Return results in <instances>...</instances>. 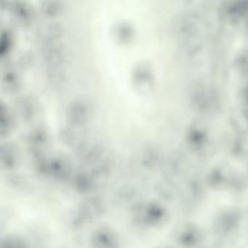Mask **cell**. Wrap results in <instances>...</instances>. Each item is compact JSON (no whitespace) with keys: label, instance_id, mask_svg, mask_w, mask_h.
Returning a JSON list of instances; mask_svg holds the SVG:
<instances>
[{"label":"cell","instance_id":"cell-9","mask_svg":"<svg viewBox=\"0 0 248 248\" xmlns=\"http://www.w3.org/2000/svg\"><path fill=\"white\" fill-rule=\"evenodd\" d=\"M30 140L36 146L43 145L48 140L50 134L47 129L43 126H39L35 127L34 130H31V133L29 135Z\"/></svg>","mask_w":248,"mask_h":248},{"label":"cell","instance_id":"cell-6","mask_svg":"<svg viewBox=\"0 0 248 248\" xmlns=\"http://www.w3.org/2000/svg\"><path fill=\"white\" fill-rule=\"evenodd\" d=\"M134 27L127 21H120L114 28V35L118 41L127 43L133 38Z\"/></svg>","mask_w":248,"mask_h":248},{"label":"cell","instance_id":"cell-5","mask_svg":"<svg viewBox=\"0 0 248 248\" xmlns=\"http://www.w3.org/2000/svg\"><path fill=\"white\" fill-rule=\"evenodd\" d=\"M2 83L8 92L14 93L19 89L21 79L15 69H6L2 74Z\"/></svg>","mask_w":248,"mask_h":248},{"label":"cell","instance_id":"cell-1","mask_svg":"<svg viewBox=\"0 0 248 248\" xmlns=\"http://www.w3.org/2000/svg\"><path fill=\"white\" fill-rule=\"evenodd\" d=\"M91 117V107L85 100L76 99L72 101L66 108L68 122L75 127L84 125Z\"/></svg>","mask_w":248,"mask_h":248},{"label":"cell","instance_id":"cell-8","mask_svg":"<svg viewBox=\"0 0 248 248\" xmlns=\"http://www.w3.org/2000/svg\"><path fill=\"white\" fill-rule=\"evenodd\" d=\"M63 2L56 0H47L42 2L40 10L46 16L54 17L62 14L63 11Z\"/></svg>","mask_w":248,"mask_h":248},{"label":"cell","instance_id":"cell-4","mask_svg":"<svg viewBox=\"0 0 248 248\" xmlns=\"http://www.w3.org/2000/svg\"><path fill=\"white\" fill-rule=\"evenodd\" d=\"M0 133L5 136L12 131L15 120L9 107L2 102L0 104Z\"/></svg>","mask_w":248,"mask_h":248},{"label":"cell","instance_id":"cell-7","mask_svg":"<svg viewBox=\"0 0 248 248\" xmlns=\"http://www.w3.org/2000/svg\"><path fill=\"white\" fill-rule=\"evenodd\" d=\"M132 78L136 87L141 88L144 86L149 82L150 78L149 69L143 64L136 65L132 72Z\"/></svg>","mask_w":248,"mask_h":248},{"label":"cell","instance_id":"cell-3","mask_svg":"<svg viewBox=\"0 0 248 248\" xmlns=\"http://www.w3.org/2000/svg\"><path fill=\"white\" fill-rule=\"evenodd\" d=\"M11 9L16 18L22 24H30L34 19V9L28 2L23 1L15 2L11 6Z\"/></svg>","mask_w":248,"mask_h":248},{"label":"cell","instance_id":"cell-2","mask_svg":"<svg viewBox=\"0 0 248 248\" xmlns=\"http://www.w3.org/2000/svg\"><path fill=\"white\" fill-rule=\"evenodd\" d=\"M16 110L21 118L25 121L30 122L37 116V105L34 98L30 95H22L17 99Z\"/></svg>","mask_w":248,"mask_h":248},{"label":"cell","instance_id":"cell-10","mask_svg":"<svg viewBox=\"0 0 248 248\" xmlns=\"http://www.w3.org/2000/svg\"><path fill=\"white\" fill-rule=\"evenodd\" d=\"M13 37L12 34L8 30H5L1 34L0 39V53L4 56L10 51L12 46Z\"/></svg>","mask_w":248,"mask_h":248}]
</instances>
